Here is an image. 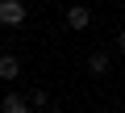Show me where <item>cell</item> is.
I'll return each instance as SVG.
<instances>
[{
	"label": "cell",
	"mask_w": 125,
	"mask_h": 113,
	"mask_svg": "<svg viewBox=\"0 0 125 113\" xmlns=\"http://www.w3.org/2000/svg\"><path fill=\"white\" fill-rule=\"evenodd\" d=\"M21 21H25L21 0H0V25H21Z\"/></svg>",
	"instance_id": "obj_1"
},
{
	"label": "cell",
	"mask_w": 125,
	"mask_h": 113,
	"mask_svg": "<svg viewBox=\"0 0 125 113\" xmlns=\"http://www.w3.org/2000/svg\"><path fill=\"white\" fill-rule=\"evenodd\" d=\"M21 75V59L17 54H0V80H17Z\"/></svg>",
	"instance_id": "obj_2"
},
{
	"label": "cell",
	"mask_w": 125,
	"mask_h": 113,
	"mask_svg": "<svg viewBox=\"0 0 125 113\" xmlns=\"http://www.w3.org/2000/svg\"><path fill=\"white\" fill-rule=\"evenodd\" d=\"M0 113H33V109L25 105V96H17V92H9L4 100H0Z\"/></svg>",
	"instance_id": "obj_3"
},
{
	"label": "cell",
	"mask_w": 125,
	"mask_h": 113,
	"mask_svg": "<svg viewBox=\"0 0 125 113\" xmlns=\"http://www.w3.org/2000/svg\"><path fill=\"white\" fill-rule=\"evenodd\" d=\"M88 21H92V13H88L83 4H75V9H67V25H71V29H88Z\"/></svg>",
	"instance_id": "obj_4"
},
{
	"label": "cell",
	"mask_w": 125,
	"mask_h": 113,
	"mask_svg": "<svg viewBox=\"0 0 125 113\" xmlns=\"http://www.w3.org/2000/svg\"><path fill=\"white\" fill-rule=\"evenodd\" d=\"M88 67H92V75H104V71H108V54H104V50H96L92 59H88Z\"/></svg>",
	"instance_id": "obj_5"
},
{
	"label": "cell",
	"mask_w": 125,
	"mask_h": 113,
	"mask_svg": "<svg viewBox=\"0 0 125 113\" xmlns=\"http://www.w3.org/2000/svg\"><path fill=\"white\" fill-rule=\"evenodd\" d=\"M46 100H50V96H46V92H42V88H33V96H25V105H38V109H42V105H46Z\"/></svg>",
	"instance_id": "obj_6"
}]
</instances>
